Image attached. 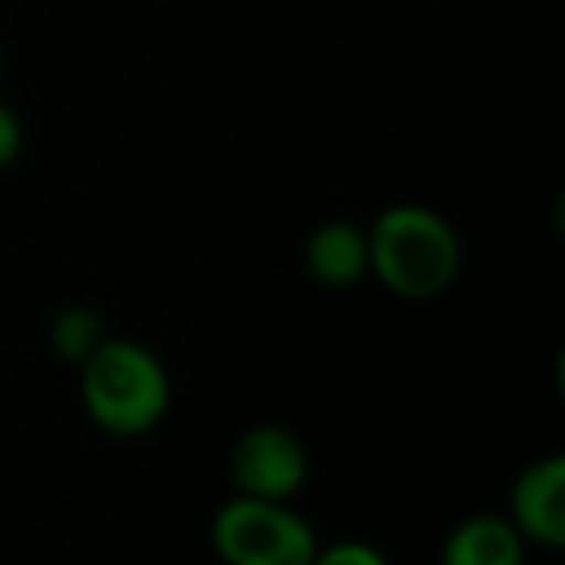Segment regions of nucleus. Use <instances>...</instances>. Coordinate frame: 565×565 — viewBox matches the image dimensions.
<instances>
[{"mask_svg": "<svg viewBox=\"0 0 565 565\" xmlns=\"http://www.w3.org/2000/svg\"><path fill=\"white\" fill-rule=\"evenodd\" d=\"M366 247H371V274L393 296H406V300L441 296L463 265L455 225L424 203L384 207L366 230Z\"/></svg>", "mask_w": 565, "mask_h": 565, "instance_id": "nucleus-1", "label": "nucleus"}, {"mask_svg": "<svg viewBox=\"0 0 565 565\" xmlns=\"http://www.w3.org/2000/svg\"><path fill=\"white\" fill-rule=\"evenodd\" d=\"M79 397H84L88 419L102 433L141 437L168 415L172 384H168L163 362L146 344L106 335L79 362Z\"/></svg>", "mask_w": 565, "mask_h": 565, "instance_id": "nucleus-2", "label": "nucleus"}, {"mask_svg": "<svg viewBox=\"0 0 565 565\" xmlns=\"http://www.w3.org/2000/svg\"><path fill=\"white\" fill-rule=\"evenodd\" d=\"M212 547L225 565H309L318 539L287 503L234 494L212 516Z\"/></svg>", "mask_w": 565, "mask_h": 565, "instance_id": "nucleus-3", "label": "nucleus"}, {"mask_svg": "<svg viewBox=\"0 0 565 565\" xmlns=\"http://www.w3.org/2000/svg\"><path fill=\"white\" fill-rule=\"evenodd\" d=\"M305 472H309V455H305L300 437L282 424H256L230 450L234 490L247 499L287 503L305 486Z\"/></svg>", "mask_w": 565, "mask_h": 565, "instance_id": "nucleus-4", "label": "nucleus"}, {"mask_svg": "<svg viewBox=\"0 0 565 565\" xmlns=\"http://www.w3.org/2000/svg\"><path fill=\"white\" fill-rule=\"evenodd\" d=\"M508 521L534 547H547V552L565 547V459L561 455L534 459L512 481Z\"/></svg>", "mask_w": 565, "mask_h": 565, "instance_id": "nucleus-5", "label": "nucleus"}, {"mask_svg": "<svg viewBox=\"0 0 565 565\" xmlns=\"http://www.w3.org/2000/svg\"><path fill=\"white\" fill-rule=\"evenodd\" d=\"M305 269L322 287H353L371 274V247L366 230L353 221H322L305 238Z\"/></svg>", "mask_w": 565, "mask_h": 565, "instance_id": "nucleus-6", "label": "nucleus"}, {"mask_svg": "<svg viewBox=\"0 0 565 565\" xmlns=\"http://www.w3.org/2000/svg\"><path fill=\"white\" fill-rule=\"evenodd\" d=\"M441 565H525V539L508 516L477 512L446 534Z\"/></svg>", "mask_w": 565, "mask_h": 565, "instance_id": "nucleus-7", "label": "nucleus"}, {"mask_svg": "<svg viewBox=\"0 0 565 565\" xmlns=\"http://www.w3.org/2000/svg\"><path fill=\"white\" fill-rule=\"evenodd\" d=\"M49 340H53L57 358H66V362H84V358L106 340V327H102V318H97L93 309L71 305V309H62V313L53 318Z\"/></svg>", "mask_w": 565, "mask_h": 565, "instance_id": "nucleus-8", "label": "nucleus"}, {"mask_svg": "<svg viewBox=\"0 0 565 565\" xmlns=\"http://www.w3.org/2000/svg\"><path fill=\"white\" fill-rule=\"evenodd\" d=\"M309 565H388V556H384L380 547H371V543H353V539H344V543H327V547H318Z\"/></svg>", "mask_w": 565, "mask_h": 565, "instance_id": "nucleus-9", "label": "nucleus"}, {"mask_svg": "<svg viewBox=\"0 0 565 565\" xmlns=\"http://www.w3.org/2000/svg\"><path fill=\"white\" fill-rule=\"evenodd\" d=\"M22 150V119L0 102V168H9Z\"/></svg>", "mask_w": 565, "mask_h": 565, "instance_id": "nucleus-10", "label": "nucleus"}, {"mask_svg": "<svg viewBox=\"0 0 565 565\" xmlns=\"http://www.w3.org/2000/svg\"><path fill=\"white\" fill-rule=\"evenodd\" d=\"M0 71H4V49H0Z\"/></svg>", "mask_w": 565, "mask_h": 565, "instance_id": "nucleus-11", "label": "nucleus"}]
</instances>
